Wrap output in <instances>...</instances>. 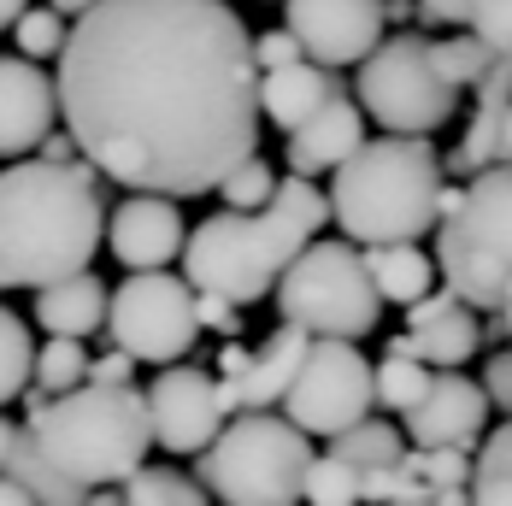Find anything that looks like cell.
Segmentation results:
<instances>
[{
	"label": "cell",
	"mask_w": 512,
	"mask_h": 506,
	"mask_svg": "<svg viewBox=\"0 0 512 506\" xmlns=\"http://www.w3.org/2000/svg\"><path fill=\"white\" fill-rule=\"evenodd\" d=\"M307 348H312V336L295 330V324H277V336L265 348H224V359H218V389H224L230 418L236 412H271V406H283Z\"/></svg>",
	"instance_id": "obj_14"
},
{
	"label": "cell",
	"mask_w": 512,
	"mask_h": 506,
	"mask_svg": "<svg viewBox=\"0 0 512 506\" xmlns=\"http://www.w3.org/2000/svg\"><path fill=\"white\" fill-rule=\"evenodd\" d=\"M295 59H307V48L289 36V30H265L254 42V65L259 71H283V65H295Z\"/></svg>",
	"instance_id": "obj_36"
},
{
	"label": "cell",
	"mask_w": 512,
	"mask_h": 506,
	"mask_svg": "<svg viewBox=\"0 0 512 506\" xmlns=\"http://www.w3.org/2000/svg\"><path fill=\"white\" fill-rule=\"evenodd\" d=\"M477 348H483L477 306H465L454 289H430L424 301H412L407 306V330L389 342V354L424 359L430 371H460Z\"/></svg>",
	"instance_id": "obj_16"
},
{
	"label": "cell",
	"mask_w": 512,
	"mask_h": 506,
	"mask_svg": "<svg viewBox=\"0 0 512 506\" xmlns=\"http://www.w3.org/2000/svg\"><path fill=\"white\" fill-rule=\"evenodd\" d=\"M330 454L359 465V471H377V465H395V459L407 454V430L389 424V418H359L354 430L330 436Z\"/></svg>",
	"instance_id": "obj_26"
},
{
	"label": "cell",
	"mask_w": 512,
	"mask_h": 506,
	"mask_svg": "<svg viewBox=\"0 0 512 506\" xmlns=\"http://www.w3.org/2000/svg\"><path fill=\"white\" fill-rule=\"evenodd\" d=\"M442 153L424 136H371L330 171V218L354 248L418 242L442 224Z\"/></svg>",
	"instance_id": "obj_4"
},
{
	"label": "cell",
	"mask_w": 512,
	"mask_h": 506,
	"mask_svg": "<svg viewBox=\"0 0 512 506\" xmlns=\"http://www.w3.org/2000/svg\"><path fill=\"white\" fill-rule=\"evenodd\" d=\"M0 506H36V501H30V495L12 483V477H0Z\"/></svg>",
	"instance_id": "obj_44"
},
{
	"label": "cell",
	"mask_w": 512,
	"mask_h": 506,
	"mask_svg": "<svg viewBox=\"0 0 512 506\" xmlns=\"http://www.w3.org/2000/svg\"><path fill=\"white\" fill-rule=\"evenodd\" d=\"M436 271L477 312H501L512 289V165H489L460 189H442Z\"/></svg>",
	"instance_id": "obj_6"
},
{
	"label": "cell",
	"mask_w": 512,
	"mask_h": 506,
	"mask_svg": "<svg viewBox=\"0 0 512 506\" xmlns=\"http://www.w3.org/2000/svg\"><path fill=\"white\" fill-rule=\"evenodd\" d=\"M483 395H489L495 412H507L512 418V348L489 354V365H483Z\"/></svg>",
	"instance_id": "obj_38"
},
{
	"label": "cell",
	"mask_w": 512,
	"mask_h": 506,
	"mask_svg": "<svg viewBox=\"0 0 512 506\" xmlns=\"http://www.w3.org/2000/svg\"><path fill=\"white\" fill-rule=\"evenodd\" d=\"M106 336L136 365H177L195 348V283L171 271H130L106 301Z\"/></svg>",
	"instance_id": "obj_10"
},
{
	"label": "cell",
	"mask_w": 512,
	"mask_h": 506,
	"mask_svg": "<svg viewBox=\"0 0 512 506\" xmlns=\"http://www.w3.org/2000/svg\"><path fill=\"white\" fill-rule=\"evenodd\" d=\"M24 6H30V0H0V30H12V24H18V12H24Z\"/></svg>",
	"instance_id": "obj_45"
},
{
	"label": "cell",
	"mask_w": 512,
	"mask_h": 506,
	"mask_svg": "<svg viewBox=\"0 0 512 506\" xmlns=\"http://www.w3.org/2000/svg\"><path fill=\"white\" fill-rule=\"evenodd\" d=\"M53 89L77 153L130 195L189 201L259 153L254 36L224 0H95Z\"/></svg>",
	"instance_id": "obj_1"
},
{
	"label": "cell",
	"mask_w": 512,
	"mask_h": 506,
	"mask_svg": "<svg viewBox=\"0 0 512 506\" xmlns=\"http://www.w3.org/2000/svg\"><path fill=\"white\" fill-rule=\"evenodd\" d=\"M471 36L495 59H512V0H477L471 6Z\"/></svg>",
	"instance_id": "obj_35"
},
{
	"label": "cell",
	"mask_w": 512,
	"mask_h": 506,
	"mask_svg": "<svg viewBox=\"0 0 512 506\" xmlns=\"http://www.w3.org/2000/svg\"><path fill=\"white\" fill-rule=\"evenodd\" d=\"M283 30L312 65H359L383 42V0H283Z\"/></svg>",
	"instance_id": "obj_13"
},
{
	"label": "cell",
	"mask_w": 512,
	"mask_h": 506,
	"mask_svg": "<svg viewBox=\"0 0 512 506\" xmlns=\"http://www.w3.org/2000/svg\"><path fill=\"white\" fill-rule=\"evenodd\" d=\"M389 506H436V495H430V501H389Z\"/></svg>",
	"instance_id": "obj_49"
},
{
	"label": "cell",
	"mask_w": 512,
	"mask_h": 506,
	"mask_svg": "<svg viewBox=\"0 0 512 506\" xmlns=\"http://www.w3.org/2000/svg\"><path fill=\"white\" fill-rule=\"evenodd\" d=\"M330 224V195L312 177H277V195L254 212H212L183 242V277L201 295H224L236 306H254L277 289V277L318 242Z\"/></svg>",
	"instance_id": "obj_3"
},
{
	"label": "cell",
	"mask_w": 512,
	"mask_h": 506,
	"mask_svg": "<svg viewBox=\"0 0 512 506\" xmlns=\"http://www.w3.org/2000/svg\"><path fill=\"white\" fill-rule=\"evenodd\" d=\"M359 501H365V471L359 465H348V459H336V454L312 459L307 506H359Z\"/></svg>",
	"instance_id": "obj_31"
},
{
	"label": "cell",
	"mask_w": 512,
	"mask_h": 506,
	"mask_svg": "<svg viewBox=\"0 0 512 506\" xmlns=\"http://www.w3.org/2000/svg\"><path fill=\"white\" fill-rule=\"evenodd\" d=\"M330 95H342V83L330 77V65L295 59V65H283V71H259V112H265L283 136L301 130Z\"/></svg>",
	"instance_id": "obj_20"
},
{
	"label": "cell",
	"mask_w": 512,
	"mask_h": 506,
	"mask_svg": "<svg viewBox=\"0 0 512 506\" xmlns=\"http://www.w3.org/2000/svg\"><path fill=\"white\" fill-rule=\"evenodd\" d=\"M401 430L412 448H471L489 430V395L460 371H436L430 389L401 412Z\"/></svg>",
	"instance_id": "obj_15"
},
{
	"label": "cell",
	"mask_w": 512,
	"mask_h": 506,
	"mask_svg": "<svg viewBox=\"0 0 512 506\" xmlns=\"http://www.w3.org/2000/svg\"><path fill=\"white\" fill-rule=\"evenodd\" d=\"M0 477H12V483H18L36 506H83V501H89V489H83V483H71V477H65V471H59V465L30 442V430L18 436V448H12V459H6V471H0Z\"/></svg>",
	"instance_id": "obj_24"
},
{
	"label": "cell",
	"mask_w": 512,
	"mask_h": 506,
	"mask_svg": "<svg viewBox=\"0 0 512 506\" xmlns=\"http://www.w3.org/2000/svg\"><path fill=\"white\" fill-rule=\"evenodd\" d=\"M501 159L512 165V106H507V118H501Z\"/></svg>",
	"instance_id": "obj_48"
},
{
	"label": "cell",
	"mask_w": 512,
	"mask_h": 506,
	"mask_svg": "<svg viewBox=\"0 0 512 506\" xmlns=\"http://www.w3.org/2000/svg\"><path fill=\"white\" fill-rule=\"evenodd\" d=\"M59 118V89L53 77L24 59V53H0V159H24L53 136Z\"/></svg>",
	"instance_id": "obj_18"
},
{
	"label": "cell",
	"mask_w": 512,
	"mask_h": 506,
	"mask_svg": "<svg viewBox=\"0 0 512 506\" xmlns=\"http://www.w3.org/2000/svg\"><path fill=\"white\" fill-rule=\"evenodd\" d=\"M130 371H136V359L124 354V348H112V354H101V359H89V383H130Z\"/></svg>",
	"instance_id": "obj_40"
},
{
	"label": "cell",
	"mask_w": 512,
	"mask_h": 506,
	"mask_svg": "<svg viewBox=\"0 0 512 506\" xmlns=\"http://www.w3.org/2000/svg\"><path fill=\"white\" fill-rule=\"evenodd\" d=\"M18 436H24V424H18V418H0V471H6V459L18 448Z\"/></svg>",
	"instance_id": "obj_42"
},
{
	"label": "cell",
	"mask_w": 512,
	"mask_h": 506,
	"mask_svg": "<svg viewBox=\"0 0 512 506\" xmlns=\"http://www.w3.org/2000/svg\"><path fill=\"white\" fill-rule=\"evenodd\" d=\"M277 312L283 324L307 330V336H336V342H359L377 330L383 318V295L365 271V253L354 242H312L283 277H277Z\"/></svg>",
	"instance_id": "obj_8"
},
{
	"label": "cell",
	"mask_w": 512,
	"mask_h": 506,
	"mask_svg": "<svg viewBox=\"0 0 512 506\" xmlns=\"http://www.w3.org/2000/svg\"><path fill=\"white\" fill-rule=\"evenodd\" d=\"M512 106V59H495L489 71H483V83H477V112H471V130H465V142L454 148V171L465 177H477V171H489V165H501V118H507Z\"/></svg>",
	"instance_id": "obj_22"
},
{
	"label": "cell",
	"mask_w": 512,
	"mask_h": 506,
	"mask_svg": "<svg viewBox=\"0 0 512 506\" xmlns=\"http://www.w3.org/2000/svg\"><path fill=\"white\" fill-rule=\"evenodd\" d=\"M359 253H365V271H371L383 301L412 306L436 289V259L418 242H377V248H359Z\"/></svg>",
	"instance_id": "obj_23"
},
{
	"label": "cell",
	"mask_w": 512,
	"mask_h": 506,
	"mask_svg": "<svg viewBox=\"0 0 512 506\" xmlns=\"http://www.w3.org/2000/svg\"><path fill=\"white\" fill-rule=\"evenodd\" d=\"M312 436L283 412H236L201 454V483L218 506H301Z\"/></svg>",
	"instance_id": "obj_7"
},
{
	"label": "cell",
	"mask_w": 512,
	"mask_h": 506,
	"mask_svg": "<svg viewBox=\"0 0 512 506\" xmlns=\"http://www.w3.org/2000/svg\"><path fill=\"white\" fill-rule=\"evenodd\" d=\"M377 389H371V359L359 354V342H336V336H312L307 359L283 395V418H295L307 436H342L359 418H371Z\"/></svg>",
	"instance_id": "obj_11"
},
{
	"label": "cell",
	"mask_w": 512,
	"mask_h": 506,
	"mask_svg": "<svg viewBox=\"0 0 512 506\" xmlns=\"http://www.w3.org/2000/svg\"><path fill=\"white\" fill-rule=\"evenodd\" d=\"M365 142V112L354 95H330L301 130H289V171L295 177H324Z\"/></svg>",
	"instance_id": "obj_19"
},
{
	"label": "cell",
	"mask_w": 512,
	"mask_h": 506,
	"mask_svg": "<svg viewBox=\"0 0 512 506\" xmlns=\"http://www.w3.org/2000/svg\"><path fill=\"white\" fill-rule=\"evenodd\" d=\"M471 506H512V418L483 430L477 454H471Z\"/></svg>",
	"instance_id": "obj_25"
},
{
	"label": "cell",
	"mask_w": 512,
	"mask_h": 506,
	"mask_svg": "<svg viewBox=\"0 0 512 506\" xmlns=\"http://www.w3.org/2000/svg\"><path fill=\"white\" fill-rule=\"evenodd\" d=\"M418 12V0H383V24H407Z\"/></svg>",
	"instance_id": "obj_43"
},
{
	"label": "cell",
	"mask_w": 512,
	"mask_h": 506,
	"mask_svg": "<svg viewBox=\"0 0 512 506\" xmlns=\"http://www.w3.org/2000/svg\"><path fill=\"white\" fill-rule=\"evenodd\" d=\"M83 506H124V495H118V489H89V501Z\"/></svg>",
	"instance_id": "obj_47"
},
{
	"label": "cell",
	"mask_w": 512,
	"mask_h": 506,
	"mask_svg": "<svg viewBox=\"0 0 512 506\" xmlns=\"http://www.w3.org/2000/svg\"><path fill=\"white\" fill-rule=\"evenodd\" d=\"M42 159H53V165H71V159H77V142H71V136H42Z\"/></svg>",
	"instance_id": "obj_41"
},
{
	"label": "cell",
	"mask_w": 512,
	"mask_h": 506,
	"mask_svg": "<svg viewBox=\"0 0 512 506\" xmlns=\"http://www.w3.org/2000/svg\"><path fill=\"white\" fill-rule=\"evenodd\" d=\"M430 365L424 359H407V354H383V365H371V389H377V406H389L395 418L407 412L424 389H430Z\"/></svg>",
	"instance_id": "obj_30"
},
{
	"label": "cell",
	"mask_w": 512,
	"mask_h": 506,
	"mask_svg": "<svg viewBox=\"0 0 512 506\" xmlns=\"http://www.w3.org/2000/svg\"><path fill=\"white\" fill-rule=\"evenodd\" d=\"M430 59H436V71H442L454 89H477L483 71L495 65V53L483 48L471 30H465V36H448V42H430Z\"/></svg>",
	"instance_id": "obj_32"
},
{
	"label": "cell",
	"mask_w": 512,
	"mask_h": 506,
	"mask_svg": "<svg viewBox=\"0 0 512 506\" xmlns=\"http://www.w3.org/2000/svg\"><path fill=\"white\" fill-rule=\"evenodd\" d=\"M0 289H6V283H0Z\"/></svg>",
	"instance_id": "obj_50"
},
{
	"label": "cell",
	"mask_w": 512,
	"mask_h": 506,
	"mask_svg": "<svg viewBox=\"0 0 512 506\" xmlns=\"http://www.w3.org/2000/svg\"><path fill=\"white\" fill-rule=\"evenodd\" d=\"M195 318H201V330H218V336L242 330V306L224 301V295H201V289H195Z\"/></svg>",
	"instance_id": "obj_37"
},
{
	"label": "cell",
	"mask_w": 512,
	"mask_h": 506,
	"mask_svg": "<svg viewBox=\"0 0 512 506\" xmlns=\"http://www.w3.org/2000/svg\"><path fill=\"white\" fill-rule=\"evenodd\" d=\"M471 6L477 0H418V18L424 24H436V30H471Z\"/></svg>",
	"instance_id": "obj_39"
},
{
	"label": "cell",
	"mask_w": 512,
	"mask_h": 506,
	"mask_svg": "<svg viewBox=\"0 0 512 506\" xmlns=\"http://www.w3.org/2000/svg\"><path fill=\"white\" fill-rule=\"evenodd\" d=\"M359 112L389 136H430L460 112V89L436 71L424 36H389L359 59Z\"/></svg>",
	"instance_id": "obj_9"
},
{
	"label": "cell",
	"mask_w": 512,
	"mask_h": 506,
	"mask_svg": "<svg viewBox=\"0 0 512 506\" xmlns=\"http://www.w3.org/2000/svg\"><path fill=\"white\" fill-rule=\"evenodd\" d=\"M189 224L171 195H130L106 212V248L124 271H165L171 259H183Z\"/></svg>",
	"instance_id": "obj_17"
},
{
	"label": "cell",
	"mask_w": 512,
	"mask_h": 506,
	"mask_svg": "<svg viewBox=\"0 0 512 506\" xmlns=\"http://www.w3.org/2000/svg\"><path fill=\"white\" fill-rule=\"evenodd\" d=\"M48 6H53V12H65V18H83L95 0H48Z\"/></svg>",
	"instance_id": "obj_46"
},
{
	"label": "cell",
	"mask_w": 512,
	"mask_h": 506,
	"mask_svg": "<svg viewBox=\"0 0 512 506\" xmlns=\"http://www.w3.org/2000/svg\"><path fill=\"white\" fill-rule=\"evenodd\" d=\"M218 195H224V206H236V212H254V206H265L277 195V171H271L259 153H248V159L218 183Z\"/></svg>",
	"instance_id": "obj_34"
},
{
	"label": "cell",
	"mask_w": 512,
	"mask_h": 506,
	"mask_svg": "<svg viewBox=\"0 0 512 506\" xmlns=\"http://www.w3.org/2000/svg\"><path fill=\"white\" fill-rule=\"evenodd\" d=\"M106 242V206L95 189V165L18 159L0 171V283L48 289L59 277L89 271Z\"/></svg>",
	"instance_id": "obj_2"
},
{
	"label": "cell",
	"mask_w": 512,
	"mask_h": 506,
	"mask_svg": "<svg viewBox=\"0 0 512 506\" xmlns=\"http://www.w3.org/2000/svg\"><path fill=\"white\" fill-rule=\"evenodd\" d=\"M30 442L83 489H124L154 448L148 395L130 383H77L65 395H30Z\"/></svg>",
	"instance_id": "obj_5"
},
{
	"label": "cell",
	"mask_w": 512,
	"mask_h": 506,
	"mask_svg": "<svg viewBox=\"0 0 512 506\" xmlns=\"http://www.w3.org/2000/svg\"><path fill=\"white\" fill-rule=\"evenodd\" d=\"M65 36H71L65 30V12H53V6H24L18 24H12V42H18L24 59H59Z\"/></svg>",
	"instance_id": "obj_33"
},
{
	"label": "cell",
	"mask_w": 512,
	"mask_h": 506,
	"mask_svg": "<svg viewBox=\"0 0 512 506\" xmlns=\"http://www.w3.org/2000/svg\"><path fill=\"white\" fill-rule=\"evenodd\" d=\"M30 377H36V342H30V324H24L12 306H0V406L18 401V395L30 389Z\"/></svg>",
	"instance_id": "obj_28"
},
{
	"label": "cell",
	"mask_w": 512,
	"mask_h": 506,
	"mask_svg": "<svg viewBox=\"0 0 512 506\" xmlns=\"http://www.w3.org/2000/svg\"><path fill=\"white\" fill-rule=\"evenodd\" d=\"M142 395H148V418H154V442L165 454H206L212 436L230 424L224 389L206 365H171Z\"/></svg>",
	"instance_id": "obj_12"
},
{
	"label": "cell",
	"mask_w": 512,
	"mask_h": 506,
	"mask_svg": "<svg viewBox=\"0 0 512 506\" xmlns=\"http://www.w3.org/2000/svg\"><path fill=\"white\" fill-rule=\"evenodd\" d=\"M106 301H112V289H106L101 277L95 271H77V277H59L48 289H36V324L48 336L89 342L95 330H106Z\"/></svg>",
	"instance_id": "obj_21"
},
{
	"label": "cell",
	"mask_w": 512,
	"mask_h": 506,
	"mask_svg": "<svg viewBox=\"0 0 512 506\" xmlns=\"http://www.w3.org/2000/svg\"><path fill=\"white\" fill-rule=\"evenodd\" d=\"M30 383H36V395H65V389L89 383V348L77 336H48L36 348V377Z\"/></svg>",
	"instance_id": "obj_29"
},
{
	"label": "cell",
	"mask_w": 512,
	"mask_h": 506,
	"mask_svg": "<svg viewBox=\"0 0 512 506\" xmlns=\"http://www.w3.org/2000/svg\"><path fill=\"white\" fill-rule=\"evenodd\" d=\"M124 506H212L195 477L171 471V465H142L130 483H124Z\"/></svg>",
	"instance_id": "obj_27"
}]
</instances>
